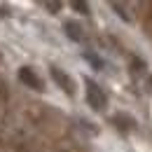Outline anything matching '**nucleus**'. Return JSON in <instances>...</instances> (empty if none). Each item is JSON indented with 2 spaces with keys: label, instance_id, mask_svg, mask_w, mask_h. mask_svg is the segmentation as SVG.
Here are the masks:
<instances>
[{
  "label": "nucleus",
  "instance_id": "1a4fd4ad",
  "mask_svg": "<svg viewBox=\"0 0 152 152\" xmlns=\"http://www.w3.org/2000/svg\"><path fill=\"white\" fill-rule=\"evenodd\" d=\"M58 7H61V5H58V2H47V10H52V12H56Z\"/></svg>",
  "mask_w": 152,
  "mask_h": 152
},
{
  "label": "nucleus",
  "instance_id": "20e7f679",
  "mask_svg": "<svg viewBox=\"0 0 152 152\" xmlns=\"http://www.w3.org/2000/svg\"><path fill=\"white\" fill-rule=\"evenodd\" d=\"M63 28H66V33H68V38H70V40H75V42H80V40H82V33H80V26H77L75 21H68V23H66Z\"/></svg>",
  "mask_w": 152,
  "mask_h": 152
},
{
  "label": "nucleus",
  "instance_id": "0eeeda50",
  "mask_svg": "<svg viewBox=\"0 0 152 152\" xmlns=\"http://www.w3.org/2000/svg\"><path fill=\"white\" fill-rule=\"evenodd\" d=\"M73 7H75V10H80L82 14H87V12H89V5H87V2H80V0H75V2H73Z\"/></svg>",
  "mask_w": 152,
  "mask_h": 152
},
{
  "label": "nucleus",
  "instance_id": "39448f33",
  "mask_svg": "<svg viewBox=\"0 0 152 152\" xmlns=\"http://www.w3.org/2000/svg\"><path fill=\"white\" fill-rule=\"evenodd\" d=\"M115 122H117V129H122V131L131 129V124H133L131 117H124V115H117V117H115Z\"/></svg>",
  "mask_w": 152,
  "mask_h": 152
},
{
  "label": "nucleus",
  "instance_id": "f03ea898",
  "mask_svg": "<svg viewBox=\"0 0 152 152\" xmlns=\"http://www.w3.org/2000/svg\"><path fill=\"white\" fill-rule=\"evenodd\" d=\"M52 77L56 80V84L63 89V91H68V94H73V91H75V87H73V80L66 75V73H61L58 68H52Z\"/></svg>",
  "mask_w": 152,
  "mask_h": 152
},
{
  "label": "nucleus",
  "instance_id": "423d86ee",
  "mask_svg": "<svg viewBox=\"0 0 152 152\" xmlns=\"http://www.w3.org/2000/svg\"><path fill=\"white\" fill-rule=\"evenodd\" d=\"M84 58H87L89 63H94V66H96V68H98V70L103 68V61H101V58H98V56H94V54H89V52H87V54H84Z\"/></svg>",
  "mask_w": 152,
  "mask_h": 152
},
{
  "label": "nucleus",
  "instance_id": "9d476101",
  "mask_svg": "<svg viewBox=\"0 0 152 152\" xmlns=\"http://www.w3.org/2000/svg\"><path fill=\"white\" fill-rule=\"evenodd\" d=\"M150 84H152V77H150Z\"/></svg>",
  "mask_w": 152,
  "mask_h": 152
},
{
  "label": "nucleus",
  "instance_id": "6e6552de",
  "mask_svg": "<svg viewBox=\"0 0 152 152\" xmlns=\"http://www.w3.org/2000/svg\"><path fill=\"white\" fill-rule=\"evenodd\" d=\"M113 10H117V14H119V17H122L124 21H129V14L124 12V7H122V5H117V2H113Z\"/></svg>",
  "mask_w": 152,
  "mask_h": 152
},
{
  "label": "nucleus",
  "instance_id": "f257e3e1",
  "mask_svg": "<svg viewBox=\"0 0 152 152\" xmlns=\"http://www.w3.org/2000/svg\"><path fill=\"white\" fill-rule=\"evenodd\" d=\"M87 101H89V105L94 108V110H103L105 108V94H103V89L91 82V80H87Z\"/></svg>",
  "mask_w": 152,
  "mask_h": 152
},
{
  "label": "nucleus",
  "instance_id": "7ed1b4c3",
  "mask_svg": "<svg viewBox=\"0 0 152 152\" xmlns=\"http://www.w3.org/2000/svg\"><path fill=\"white\" fill-rule=\"evenodd\" d=\"M19 80L23 84H28V87H33V89H42V82H40V77L31 70V68H21L19 70Z\"/></svg>",
  "mask_w": 152,
  "mask_h": 152
}]
</instances>
